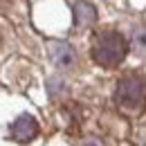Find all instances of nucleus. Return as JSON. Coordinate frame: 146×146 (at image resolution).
Masks as SVG:
<instances>
[{
    "label": "nucleus",
    "instance_id": "nucleus-1",
    "mask_svg": "<svg viewBox=\"0 0 146 146\" xmlns=\"http://www.w3.org/2000/svg\"><path fill=\"white\" fill-rule=\"evenodd\" d=\"M128 54V43L119 32H101L92 43V58L101 68H117Z\"/></svg>",
    "mask_w": 146,
    "mask_h": 146
},
{
    "label": "nucleus",
    "instance_id": "nucleus-2",
    "mask_svg": "<svg viewBox=\"0 0 146 146\" xmlns=\"http://www.w3.org/2000/svg\"><path fill=\"white\" fill-rule=\"evenodd\" d=\"M115 101L121 110H126L130 115H139L146 108V81L137 74L124 76L117 83L115 90Z\"/></svg>",
    "mask_w": 146,
    "mask_h": 146
},
{
    "label": "nucleus",
    "instance_id": "nucleus-3",
    "mask_svg": "<svg viewBox=\"0 0 146 146\" xmlns=\"http://www.w3.org/2000/svg\"><path fill=\"white\" fill-rule=\"evenodd\" d=\"M36 135H38V121L32 115H20L18 119L11 124V137L16 142H20V144L32 142Z\"/></svg>",
    "mask_w": 146,
    "mask_h": 146
},
{
    "label": "nucleus",
    "instance_id": "nucleus-4",
    "mask_svg": "<svg viewBox=\"0 0 146 146\" xmlns=\"http://www.w3.org/2000/svg\"><path fill=\"white\" fill-rule=\"evenodd\" d=\"M47 52H50V58L54 61L56 68H65L68 70V68H74V63H76L74 50L63 40H50L47 43Z\"/></svg>",
    "mask_w": 146,
    "mask_h": 146
},
{
    "label": "nucleus",
    "instance_id": "nucleus-5",
    "mask_svg": "<svg viewBox=\"0 0 146 146\" xmlns=\"http://www.w3.org/2000/svg\"><path fill=\"white\" fill-rule=\"evenodd\" d=\"M94 20H97L94 7H92L90 2H86V0H79V2L74 5V25H76V27H88Z\"/></svg>",
    "mask_w": 146,
    "mask_h": 146
},
{
    "label": "nucleus",
    "instance_id": "nucleus-6",
    "mask_svg": "<svg viewBox=\"0 0 146 146\" xmlns=\"http://www.w3.org/2000/svg\"><path fill=\"white\" fill-rule=\"evenodd\" d=\"M79 146H104V142H101V139H97V137H88V139H83Z\"/></svg>",
    "mask_w": 146,
    "mask_h": 146
},
{
    "label": "nucleus",
    "instance_id": "nucleus-7",
    "mask_svg": "<svg viewBox=\"0 0 146 146\" xmlns=\"http://www.w3.org/2000/svg\"><path fill=\"white\" fill-rule=\"evenodd\" d=\"M135 40H137V47H139V50H146V32H139V34L135 36Z\"/></svg>",
    "mask_w": 146,
    "mask_h": 146
}]
</instances>
